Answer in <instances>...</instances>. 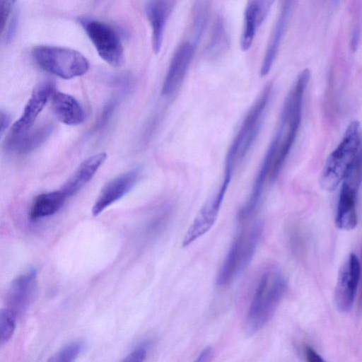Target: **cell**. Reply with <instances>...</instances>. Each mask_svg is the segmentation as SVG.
Instances as JSON below:
<instances>
[{"label":"cell","mask_w":362,"mask_h":362,"mask_svg":"<svg viewBox=\"0 0 362 362\" xmlns=\"http://www.w3.org/2000/svg\"><path fill=\"white\" fill-rule=\"evenodd\" d=\"M310 77L309 69L303 70L285 99L277 129L270 143L274 150L270 175L272 182L278 177L297 136L302 117L304 93Z\"/></svg>","instance_id":"cell-1"},{"label":"cell","mask_w":362,"mask_h":362,"mask_svg":"<svg viewBox=\"0 0 362 362\" xmlns=\"http://www.w3.org/2000/svg\"><path fill=\"white\" fill-rule=\"evenodd\" d=\"M287 289V280L281 270L269 269L262 275L251 300L245 321V330L253 335L271 320Z\"/></svg>","instance_id":"cell-2"},{"label":"cell","mask_w":362,"mask_h":362,"mask_svg":"<svg viewBox=\"0 0 362 362\" xmlns=\"http://www.w3.org/2000/svg\"><path fill=\"white\" fill-rule=\"evenodd\" d=\"M272 88V83L264 86L245 117L227 152L224 175L233 176L235 166L245 158L255 142L271 98Z\"/></svg>","instance_id":"cell-3"},{"label":"cell","mask_w":362,"mask_h":362,"mask_svg":"<svg viewBox=\"0 0 362 362\" xmlns=\"http://www.w3.org/2000/svg\"><path fill=\"white\" fill-rule=\"evenodd\" d=\"M361 142L360 123L353 121L347 127L340 143L325 162L320 177L322 189L333 191L343 181L358 153Z\"/></svg>","instance_id":"cell-4"},{"label":"cell","mask_w":362,"mask_h":362,"mask_svg":"<svg viewBox=\"0 0 362 362\" xmlns=\"http://www.w3.org/2000/svg\"><path fill=\"white\" fill-rule=\"evenodd\" d=\"M263 232V224L257 220L243 229L231 243L216 276L218 286H225L239 276L251 262Z\"/></svg>","instance_id":"cell-5"},{"label":"cell","mask_w":362,"mask_h":362,"mask_svg":"<svg viewBox=\"0 0 362 362\" xmlns=\"http://www.w3.org/2000/svg\"><path fill=\"white\" fill-rule=\"evenodd\" d=\"M32 56L42 69L64 79L82 76L89 69L87 59L70 48L40 45L33 48Z\"/></svg>","instance_id":"cell-6"},{"label":"cell","mask_w":362,"mask_h":362,"mask_svg":"<svg viewBox=\"0 0 362 362\" xmlns=\"http://www.w3.org/2000/svg\"><path fill=\"white\" fill-rule=\"evenodd\" d=\"M79 23L102 59L113 67H119L124 64V48L118 33L112 27L88 18H80Z\"/></svg>","instance_id":"cell-7"},{"label":"cell","mask_w":362,"mask_h":362,"mask_svg":"<svg viewBox=\"0 0 362 362\" xmlns=\"http://www.w3.org/2000/svg\"><path fill=\"white\" fill-rule=\"evenodd\" d=\"M361 279V264L357 255L351 252L339 270L334 300L337 310L348 312L352 307Z\"/></svg>","instance_id":"cell-8"},{"label":"cell","mask_w":362,"mask_h":362,"mask_svg":"<svg viewBox=\"0 0 362 362\" xmlns=\"http://www.w3.org/2000/svg\"><path fill=\"white\" fill-rule=\"evenodd\" d=\"M229 185V182L222 180L216 192L200 209L183 238V247L188 246L204 235L214 226Z\"/></svg>","instance_id":"cell-9"},{"label":"cell","mask_w":362,"mask_h":362,"mask_svg":"<svg viewBox=\"0 0 362 362\" xmlns=\"http://www.w3.org/2000/svg\"><path fill=\"white\" fill-rule=\"evenodd\" d=\"M37 282V270L32 267L16 276L6 293L7 308L17 316L24 313L32 303Z\"/></svg>","instance_id":"cell-10"},{"label":"cell","mask_w":362,"mask_h":362,"mask_svg":"<svg viewBox=\"0 0 362 362\" xmlns=\"http://www.w3.org/2000/svg\"><path fill=\"white\" fill-rule=\"evenodd\" d=\"M141 173L139 168H134L108 182L100 190L93 206V215L98 216L127 194L140 179Z\"/></svg>","instance_id":"cell-11"},{"label":"cell","mask_w":362,"mask_h":362,"mask_svg":"<svg viewBox=\"0 0 362 362\" xmlns=\"http://www.w3.org/2000/svg\"><path fill=\"white\" fill-rule=\"evenodd\" d=\"M195 44L185 42L180 45L170 63L161 93L171 96L182 86L194 54Z\"/></svg>","instance_id":"cell-12"},{"label":"cell","mask_w":362,"mask_h":362,"mask_svg":"<svg viewBox=\"0 0 362 362\" xmlns=\"http://www.w3.org/2000/svg\"><path fill=\"white\" fill-rule=\"evenodd\" d=\"M51 81L39 84L33 90L21 117L13 124L11 132L19 134L30 129L54 90Z\"/></svg>","instance_id":"cell-13"},{"label":"cell","mask_w":362,"mask_h":362,"mask_svg":"<svg viewBox=\"0 0 362 362\" xmlns=\"http://www.w3.org/2000/svg\"><path fill=\"white\" fill-rule=\"evenodd\" d=\"M275 0H247L244 11L241 49L248 50L259 28L266 19Z\"/></svg>","instance_id":"cell-14"},{"label":"cell","mask_w":362,"mask_h":362,"mask_svg":"<svg viewBox=\"0 0 362 362\" xmlns=\"http://www.w3.org/2000/svg\"><path fill=\"white\" fill-rule=\"evenodd\" d=\"M294 0H283L281 11L273 32L271 35L264 59L260 67V76L263 77L270 71L286 32L291 15Z\"/></svg>","instance_id":"cell-15"},{"label":"cell","mask_w":362,"mask_h":362,"mask_svg":"<svg viewBox=\"0 0 362 362\" xmlns=\"http://www.w3.org/2000/svg\"><path fill=\"white\" fill-rule=\"evenodd\" d=\"M173 5V0H148L146 13L151 28L152 48L158 54L162 47L167 20Z\"/></svg>","instance_id":"cell-16"},{"label":"cell","mask_w":362,"mask_h":362,"mask_svg":"<svg viewBox=\"0 0 362 362\" xmlns=\"http://www.w3.org/2000/svg\"><path fill=\"white\" fill-rule=\"evenodd\" d=\"M54 126L46 123L19 134L10 133L6 146L9 150L25 153L40 146L52 134Z\"/></svg>","instance_id":"cell-17"},{"label":"cell","mask_w":362,"mask_h":362,"mask_svg":"<svg viewBox=\"0 0 362 362\" xmlns=\"http://www.w3.org/2000/svg\"><path fill=\"white\" fill-rule=\"evenodd\" d=\"M106 158L107 154L104 152L98 153L88 158L81 163L61 189L68 197L76 194L91 180Z\"/></svg>","instance_id":"cell-18"},{"label":"cell","mask_w":362,"mask_h":362,"mask_svg":"<svg viewBox=\"0 0 362 362\" xmlns=\"http://www.w3.org/2000/svg\"><path fill=\"white\" fill-rule=\"evenodd\" d=\"M52 107L57 118L68 125H78L85 119L84 110L73 96L54 90L52 95Z\"/></svg>","instance_id":"cell-19"},{"label":"cell","mask_w":362,"mask_h":362,"mask_svg":"<svg viewBox=\"0 0 362 362\" xmlns=\"http://www.w3.org/2000/svg\"><path fill=\"white\" fill-rule=\"evenodd\" d=\"M67 198V195L61 189L39 194L31 205L29 214L30 218L37 220L54 215L63 206Z\"/></svg>","instance_id":"cell-20"},{"label":"cell","mask_w":362,"mask_h":362,"mask_svg":"<svg viewBox=\"0 0 362 362\" xmlns=\"http://www.w3.org/2000/svg\"><path fill=\"white\" fill-rule=\"evenodd\" d=\"M229 47V37L223 18L218 16L214 22L211 38L205 49L206 57L216 59Z\"/></svg>","instance_id":"cell-21"},{"label":"cell","mask_w":362,"mask_h":362,"mask_svg":"<svg viewBox=\"0 0 362 362\" xmlns=\"http://www.w3.org/2000/svg\"><path fill=\"white\" fill-rule=\"evenodd\" d=\"M17 315L6 307L0 312V344H7L12 338L16 326Z\"/></svg>","instance_id":"cell-22"},{"label":"cell","mask_w":362,"mask_h":362,"mask_svg":"<svg viewBox=\"0 0 362 362\" xmlns=\"http://www.w3.org/2000/svg\"><path fill=\"white\" fill-rule=\"evenodd\" d=\"M85 343L81 340H74L63 346L49 357L51 362H72L84 350Z\"/></svg>","instance_id":"cell-23"},{"label":"cell","mask_w":362,"mask_h":362,"mask_svg":"<svg viewBox=\"0 0 362 362\" xmlns=\"http://www.w3.org/2000/svg\"><path fill=\"white\" fill-rule=\"evenodd\" d=\"M208 17V6L203 1H199L194 6L192 16V30L194 43L196 44L201 37L205 28Z\"/></svg>","instance_id":"cell-24"},{"label":"cell","mask_w":362,"mask_h":362,"mask_svg":"<svg viewBox=\"0 0 362 362\" xmlns=\"http://www.w3.org/2000/svg\"><path fill=\"white\" fill-rule=\"evenodd\" d=\"M151 345L148 341H143L138 344L130 353H129L122 361L141 362L146 357L148 349Z\"/></svg>","instance_id":"cell-25"},{"label":"cell","mask_w":362,"mask_h":362,"mask_svg":"<svg viewBox=\"0 0 362 362\" xmlns=\"http://www.w3.org/2000/svg\"><path fill=\"white\" fill-rule=\"evenodd\" d=\"M16 0H0V27L1 33L4 31Z\"/></svg>","instance_id":"cell-26"},{"label":"cell","mask_w":362,"mask_h":362,"mask_svg":"<svg viewBox=\"0 0 362 362\" xmlns=\"http://www.w3.org/2000/svg\"><path fill=\"white\" fill-rule=\"evenodd\" d=\"M18 15L13 14L11 18L10 23L7 26V29L5 34V42L6 43L10 42L16 35V32L18 26Z\"/></svg>","instance_id":"cell-27"},{"label":"cell","mask_w":362,"mask_h":362,"mask_svg":"<svg viewBox=\"0 0 362 362\" xmlns=\"http://www.w3.org/2000/svg\"><path fill=\"white\" fill-rule=\"evenodd\" d=\"M304 353L307 360L310 362H322L324 361L321 356L315 351L311 346H305Z\"/></svg>","instance_id":"cell-28"},{"label":"cell","mask_w":362,"mask_h":362,"mask_svg":"<svg viewBox=\"0 0 362 362\" xmlns=\"http://www.w3.org/2000/svg\"><path fill=\"white\" fill-rule=\"evenodd\" d=\"M10 121V115L6 112L1 110L0 113V129L1 134L8 127Z\"/></svg>","instance_id":"cell-29"},{"label":"cell","mask_w":362,"mask_h":362,"mask_svg":"<svg viewBox=\"0 0 362 362\" xmlns=\"http://www.w3.org/2000/svg\"><path fill=\"white\" fill-rule=\"evenodd\" d=\"M213 350L211 347H206L203 349L199 354L197 361H208L212 355Z\"/></svg>","instance_id":"cell-30"},{"label":"cell","mask_w":362,"mask_h":362,"mask_svg":"<svg viewBox=\"0 0 362 362\" xmlns=\"http://www.w3.org/2000/svg\"><path fill=\"white\" fill-rule=\"evenodd\" d=\"M359 34H360V33L358 30H357V29L355 30V31L353 33L352 39H351V46H352L353 50H355L356 49V47H357V45L358 42V40H359Z\"/></svg>","instance_id":"cell-31"},{"label":"cell","mask_w":362,"mask_h":362,"mask_svg":"<svg viewBox=\"0 0 362 362\" xmlns=\"http://www.w3.org/2000/svg\"><path fill=\"white\" fill-rule=\"evenodd\" d=\"M361 282H362V265H361ZM360 302L362 303V283H361V295H360Z\"/></svg>","instance_id":"cell-32"}]
</instances>
